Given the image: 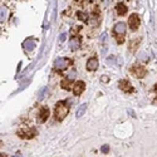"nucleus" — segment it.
Returning <instances> with one entry per match:
<instances>
[{"mask_svg":"<svg viewBox=\"0 0 157 157\" xmlns=\"http://www.w3.org/2000/svg\"><path fill=\"white\" fill-rule=\"evenodd\" d=\"M68 112H69L68 104L65 103V102H63V101L58 102L56 108H54V117H56V120L59 121V122H62L65 118V117H67Z\"/></svg>","mask_w":157,"mask_h":157,"instance_id":"1","label":"nucleus"},{"mask_svg":"<svg viewBox=\"0 0 157 157\" xmlns=\"http://www.w3.org/2000/svg\"><path fill=\"white\" fill-rule=\"evenodd\" d=\"M113 33H114V38L118 44H122L124 42V34H126V24L124 23H117L113 28Z\"/></svg>","mask_w":157,"mask_h":157,"instance_id":"2","label":"nucleus"},{"mask_svg":"<svg viewBox=\"0 0 157 157\" xmlns=\"http://www.w3.org/2000/svg\"><path fill=\"white\" fill-rule=\"evenodd\" d=\"M129 72H131V74H132V75H135L136 78H143L147 74L146 68L143 67V65H141V64H133L132 67H131Z\"/></svg>","mask_w":157,"mask_h":157,"instance_id":"3","label":"nucleus"},{"mask_svg":"<svg viewBox=\"0 0 157 157\" xmlns=\"http://www.w3.org/2000/svg\"><path fill=\"white\" fill-rule=\"evenodd\" d=\"M35 135H36L35 128H23V129H19V131H18V136H19L20 138L30 140V138H33Z\"/></svg>","mask_w":157,"mask_h":157,"instance_id":"4","label":"nucleus"},{"mask_svg":"<svg viewBox=\"0 0 157 157\" xmlns=\"http://www.w3.org/2000/svg\"><path fill=\"white\" fill-rule=\"evenodd\" d=\"M140 24H141V20H140V18H138L137 14L129 15V18H128V25H129L131 30L136 32V30L140 28Z\"/></svg>","mask_w":157,"mask_h":157,"instance_id":"5","label":"nucleus"},{"mask_svg":"<svg viewBox=\"0 0 157 157\" xmlns=\"http://www.w3.org/2000/svg\"><path fill=\"white\" fill-rule=\"evenodd\" d=\"M71 63H72V60L68 59V58H58L54 62V65H56L57 69H65Z\"/></svg>","mask_w":157,"mask_h":157,"instance_id":"6","label":"nucleus"},{"mask_svg":"<svg viewBox=\"0 0 157 157\" xmlns=\"http://www.w3.org/2000/svg\"><path fill=\"white\" fill-rule=\"evenodd\" d=\"M86 89V83L82 82V81H78L74 83V87H73V92L75 96H81Z\"/></svg>","mask_w":157,"mask_h":157,"instance_id":"7","label":"nucleus"},{"mask_svg":"<svg viewBox=\"0 0 157 157\" xmlns=\"http://www.w3.org/2000/svg\"><path fill=\"white\" fill-rule=\"evenodd\" d=\"M118 87H120V89H122L123 92H126V93H132V92H133L132 84H131L128 81H126V79H122V81L120 82Z\"/></svg>","mask_w":157,"mask_h":157,"instance_id":"8","label":"nucleus"},{"mask_svg":"<svg viewBox=\"0 0 157 157\" xmlns=\"http://www.w3.org/2000/svg\"><path fill=\"white\" fill-rule=\"evenodd\" d=\"M87 69L89 72H94L98 69V59L96 57H92V58H89L88 62H87Z\"/></svg>","mask_w":157,"mask_h":157,"instance_id":"9","label":"nucleus"},{"mask_svg":"<svg viewBox=\"0 0 157 157\" xmlns=\"http://www.w3.org/2000/svg\"><path fill=\"white\" fill-rule=\"evenodd\" d=\"M49 117V109L47 107H42L39 111V121L40 122H45Z\"/></svg>","mask_w":157,"mask_h":157,"instance_id":"10","label":"nucleus"},{"mask_svg":"<svg viewBox=\"0 0 157 157\" xmlns=\"http://www.w3.org/2000/svg\"><path fill=\"white\" fill-rule=\"evenodd\" d=\"M35 45H36V42L34 40V39H27L25 43H24V48L27 52H32L35 48Z\"/></svg>","mask_w":157,"mask_h":157,"instance_id":"11","label":"nucleus"},{"mask_svg":"<svg viewBox=\"0 0 157 157\" xmlns=\"http://www.w3.org/2000/svg\"><path fill=\"white\" fill-rule=\"evenodd\" d=\"M79 43H81L79 38L74 36V38H72L71 40H69V48H71L72 50H77L78 48H79Z\"/></svg>","mask_w":157,"mask_h":157,"instance_id":"12","label":"nucleus"},{"mask_svg":"<svg viewBox=\"0 0 157 157\" xmlns=\"http://www.w3.org/2000/svg\"><path fill=\"white\" fill-rule=\"evenodd\" d=\"M9 17V9L6 6H2L0 8V23L5 21Z\"/></svg>","mask_w":157,"mask_h":157,"instance_id":"13","label":"nucleus"},{"mask_svg":"<svg viewBox=\"0 0 157 157\" xmlns=\"http://www.w3.org/2000/svg\"><path fill=\"white\" fill-rule=\"evenodd\" d=\"M116 10H117V14L118 15H124L127 13V6L124 4H122V3H120V4H117Z\"/></svg>","mask_w":157,"mask_h":157,"instance_id":"14","label":"nucleus"},{"mask_svg":"<svg viewBox=\"0 0 157 157\" xmlns=\"http://www.w3.org/2000/svg\"><path fill=\"white\" fill-rule=\"evenodd\" d=\"M86 111H87V103L81 104V106L78 107V109H77V113H75L77 118H81V117L84 114V112H86Z\"/></svg>","mask_w":157,"mask_h":157,"instance_id":"15","label":"nucleus"},{"mask_svg":"<svg viewBox=\"0 0 157 157\" xmlns=\"http://www.w3.org/2000/svg\"><path fill=\"white\" fill-rule=\"evenodd\" d=\"M140 42H141V39H135V40H132V42H131V45H129V50L132 52V53H135V52H136V49L138 48V44H140Z\"/></svg>","mask_w":157,"mask_h":157,"instance_id":"16","label":"nucleus"},{"mask_svg":"<svg viewBox=\"0 0 157 157\" xmlns=\"http://www.w3.org/2000/svg\"><path fill=\"white\" fill-rule=\"evenodd\" d=\"M60 84H62V88L63 89H67V90L71 89V79H69V78H68V79H63Z\"/></svg>","mask_w":157,"mask_h":157,"instance_id":"17","label":"nucleus"},{"mask_svg":"<svg viewBox=\"0 0 157 157\" xmlns=\"http://www.w3.org/2000/svg\"><path fill=\"white\" fill-rule=\"evenodd\" d=\"M45 96H48V88H43V89L40 90V93H39L38 99H39V101H42V99L45 98Z\"/></svg>","mask_w":157,"mask_h":157,"instance_id":"18","label":"nucleus"},{"mask_svg":"<svg viewBox=\"0 0 157 157\" xmlns=\"http://www.w3.org/2000/svg\"><path fill=\"white\" fill-rule=\"evenodd\" d=\"M77 17L79 18V19H82V20H87V19H88V17L84 15V13H82V11H78V13H77Z\"/></svg>","mask_w":157,"mask_h":157,"instance_id":"19","label":"nucleus"},{"mask_svg":"<svg viewBox=\"0 0 157 157\" xmlns=\"http://www.w3.org/2000/svg\"><path fill=\"white\" fill-rule=\"evenodd\" d=\"M65 38H67V34H65V33H62L60 36H59V40H60V42H64V40H65Z\"/></svg>","mask_w":157,"mask_h":157,"instance_id":"20","label":"nucleus"},{"mask_svg":"<svg viewBox=\"0 0 157 157\" xmlns=\"http://www.w3.org/2000/svg\"><path fill=\"white\" fill-rule=\"evenodd\" d=\"M101 151H102L103 153H107V152L109 151V147H108V146H103V147L101 148Z\"/></svg>","mask_w":157,"mask_h":157,"instance_id":"21","label":"nucleus"},{"mask_svg":"<svg viewBox=\"0 0 157 157\" xmlns=\"http://www.w3.org/2000/svg\"><path fill=\"white\" fill-rule=\"evenodd\" d=\"M102 81H103V82H108L109 78H108V77H102Z\"/></svg>","mask_w":157,"mask_h":157,"instance_id":"22","label":"nucleus"},{"mask_svg":"<svg viewBox=\"0 0 157 157\" xmlns=\"http://www.w3.org/2000/svg\"><path fill=\"white\" fill-rule=\"evenodd\" d=\"M155 90H156V92H157V84L155 86Z\"/></svg>","mask_w":157,"mask_h":157,"instance_id":"23","label":"nucleus"}]
</instances>
